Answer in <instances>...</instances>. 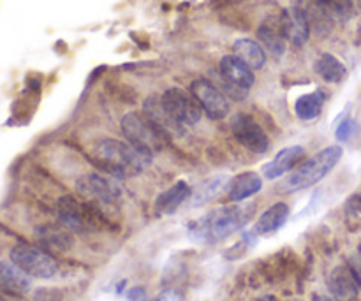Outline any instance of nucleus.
I'll return each instance as SVG.
<instances>
[{"label":"nucleus","mask_w":361,"mask_h":301,"mask_svg":"<svg viewBox=\"0 0 361 301\" xmlns=\"http://www.w3.org/2000/svg\"><path fill=\"white\" fill-rule=\"evenodd\" d=\"M261 189H263V178L254 171L240 173L235 178L229 180L228 185H226L228 197L233 203H242V201L256 196Z\"/></svg>","instance_id":"2eb2a0df"},{"label":"nucleus","mask_w":361,"mask_h":301,"mask_svg":"<svg viewBox=\"0 0 361 301\" xmlns=\"http://www.w3.org/2000/svg\"><path fill=\"white\" fill-rule=\"evenodd\" d=\"M279 21H281L282 34L289 42H293L295 46H303L309 41L310 25L298 6L282 11Z\"/></svg>","instance_id":"f8f14e48"},{"label":"nucleus","mask_w":361,"mask_h":301,"mask_svg":"<svg viewBox=\"0 0 361 301\" xmlns=\"http://www.w3.org/2000/svg\"><path fill=\"white\" fill-rule=\"evenodd\" d=\"M298 7L302 9V13L305 14L307 21H309L310 25V30L317 32L319 35H326L328 32L331 30L334 20H331V18L328 16L326 11L317 4V0H300Z\"/></svg>","instance_id":"aec40b11"},{"label":"nucleus","mask_w":361,"mask_h":301,"mask_svg":"<svg viewBox=\"0 0 361 301\" xmlns=\"http://www.w3.org/2000/svg\"><path fill=\"white\" fill-rule=\"evenodd\" d=\"M152 301H183V298L178 295V293L173 291V289H168V291H162L161 295L155 296Z\"/></svg>","instance_id":"bb28decb"},{"label":"nucleus","mask_w":361,"mask_h":301,"mask_svg":"<svg viewBox=\"0 0 361 301\" xmlns=\"http://www.w3.org/2000/svg\"><path fill=\"white\" fill-rule=\"evenodd\" d=\"M76 190L83 197V201H87L97 211L113 210L120 201V190L97 173L78 178Z\"/></svg>","instance_id":"6e6552de"},{"label":"nucleus","mask_w":361,"mask_h":301,"mask_svg":"<svg viewBox=\"0 0 361 301\" xmlns=\"http://www.w3.org/2000/svg\"><path fill=\"white\" fill-rule=\"evenodd\" d=\"M356 130H358V125H356L355 120L345 118L344 122H341V125L337 127V130H335V137H337L341 143H345V141H349L355 136Z\"/></svg>","instance_id":"a878e982"},{"label":"nucleus","mask_w":361,"mask_h":301,"mask_svg":"<svg viewBox=\"0 0 361 301\" xmlns=\"http://www.w3.org/2000/svg\"><path fill=\"white\" fill-rule=\"evenodd\" d=\"M192 196V189L187 182H176L168 190L161 194L155 201V210L161 215H173L189 197Z\"/></svg>","instance_id":"f3484780"},{"label":"nucleus","mask_w":361,"mask_h":301,"mask_svg":"<svg viewBox=\"0 0 361 301\" xmlns=\"http://www.w3.org/2000/svg\"><path fill=\"white\" fill-rule=\"evenodd\" d=\"M161 106L178 129L196 125L201 120V113H203L192 94H187L185 90L176 87L168 88L161 95Z\"/></svg>","instance_id":"423d86ee"},{"label":"nucleus","mask_w":361,"mask_h":301,"mask_svg":"<svg viewBox=\"0 0 361 301\" xmlns=\"http://www.w3.org/2000/svg\"><path fill=\"white\" fill-rule=\"evenodd\" d=\"M256 301H277V298H275V296H261V298H257Z\"/></svg>","instance_id":"c756f323"},{"label":"nucleus","mask_w":361,"mask_h":301,"mask_svg":"<svg viewBox=\"0 0 361 301\" xmlns=\"http://www.w3.org/2000/svg\"><path fill=\"white\" fill-rule=\"evenodd\" d=\"M120 129L127 143L134 145L148 155L161 152L168 141V133L145 113H127L120 122Z\"/></svg>","instance_id":"20e7f679"},{"label":"nucleus","mask_w":361,"mask_h":301,"mask_svg":"<svg viewBox=\"0 0 361 301\" xmlns=\"http://www.w3.org/2000/svg\"><path fill=\"white\" fill-rule=\"evenodd\" d=\"M316 73L323 78L328 83H341L342 80L348 74V69H345L344 63L337 59V56L330 55V53H324L319 59L316 60Z\"/></svg>","instance_id":"5701e85b"},{"label":"nucleus","mask_w":361,"mask_h":301,"mask_svg":"<svg viewBox=\"0 0 361 301\" xmlns=\"http://www.w3.org/2000/svg\"><path fill=\"white\" fill-rule=\"evenodd\" d=\"M41 238L44 240L46 243H49V245L53 247H67L69 245V235L63 231H60V229H56V231H53V229H44V231L41 233Z\"/></svg>","instance_id":"393cba45"},{"label":"nucleus","mask_w":361,"mask_h":301,"mask_svg":"<svg viewBox=\"0 0 361 301\" xmlns=\"http://www.w3.org/2000/svg\"><path fill=\"white\" fill-rule=\"evenodd\" d=\"M321 7L328 13L331 20L345 21L353 16V0H317Z\"/></svg>","instance_id":"b1692460"},{"label":"nucleus","mask_w":361,"mask_h":301,"mask_svg":"<svg viewBox=\"0 0 361 301\" xmlns=\"http://www.w3.org/2000/svg\"><path fill=\"white\" fill-rule=\"evenodd\" d=\"M360 256H361V254H360Z\"/></svg>","instance_id":"2f4dec72"},{"label":"nucleus","mask_w":361,"mask_h":301,"mask_svg":"<svg viewBox=\"0 0 361 301\" xmlns=\"http://www.w3.org/2000/svg\"><path fill=\"white\" fill-rule=\"evenodd\" d=\"M0 301H27L18 295H9V293L0 291Z\"/></svg>","instance_id":"cd10ccee"},{"label":"nucleus","mask_w":361,"mask_h":301,"mask_svg":"<svg viewBox=\"0 0 361 301\" xmlns=\"http://www.w3.org/2000/svg\"><path fill=\"white\" fill-rule=\"evenodd\" d=\"M342 150L341 145H331V147L324 148V150L317 152L316 155H312L310 159H307L291 176L284 182V192H300V190H305L309 187H314L316 183H319L324 176H328V173L338 164V161L342 159Z\"/></svg>","instance_id":"7ed1b4c3"},{"label":"nucleus","mask_w":361,"mask_h":301,"mask_svg":"<svg viewBox=\"0 0 361 301\" xmlns=\"http://www.w3.org/2000/svg\"><path fill=\"white\" fill-rule=\"evenodd\" d=\"M11 263L16 264L20 270H23L28 277L42 278L48 281L53 278L59 271L56 261L41 247L30 245V243H18L9 252Z\"/></svg>","instance_id":"39448f33"},{"label":"nucleus","mask_w":361,"mask_h":301,"mask_svg":"<svg viewBox=\"0 0 361 301\" xmlns=\"http://www.w3.org/2000/svg\"><path fill=\"white\" fill-rule=\"evenodd\" d=\"M99 211L94 207L73 196L60 197L56 203V217H59L60 224L67 229V231L76 233H87L95 228L97 222Z\"/></svg>","instance_id":"1a4fd4ad"},{"label":"nucleus","mask_w":361,"mask_h":301,"mask_svg":"<svg viewBox=\"0 0 361 301\" xmlns=\"http://www.w3.org/2000/svg\"><path fill=\"white\" fill-rule=\"evenodd\" d=\"M289 215V207L286 203H275L274 207L268 208L259 219H257L256 226H254V233L261 236H268L277 233L279 229L284 228V224L288 222Z\"/></svg>","instance_id":"a211bd4d"},{"label":"nucleus","mask_w":361,"mask_h":301,"mask_svg":"<svg viewBox=\"0 0 361 301\" xmlns=\"http://www.w3.org/2000/svg\"><path fill=\"white\" fill-rule=\"evenodd\" d=\"M303 157H305V148L300 147V145L282 148L268 164L263 166V176L267 180L281 178L286 173L293 171V168H295Z\"/></svg>","instance_id":"4468645a"},{"label":"nucleus","mask_w":361,"mask_h":301,"mask_svg":"<svg viewBox=\"0 0 361 301\" xmlns=\"http://www.w3.org/2000/svg\"><path fill=\"white\" fill-rule=\"evenodd\" d=\"M190 94L196 97L197 104L201 106L204 113L212 120H222L229 115L231 106H229L228 95L207 78H197L190 85Z\"/></svg>","instance_id":"9d476101"},{"label":"nucleus","mask_w":361,"mask_h":301,"mask_svg":"<svg viewBox=\"0 0 361 301\" xmlns=\"http://www.w3.org/2000/svg\"><path fill=\"white\" fill-rule=\"evenodd\" d=\"M324 99L326 95L321 90L310 92V94L302 95V97L296 99L295 102V113L300 120L303 122H310V120H316L321 115L324 108Z\"/></svg>","instance_id":"4be33fe9"},{"label":"nucleus","mask_w":361,"mask_h":301,"mask_svg":"<svg viewBox=\"0 0 361 301\" xmlns=\"http://www.w3.org/2000/svg\"><path fill=\"white\" fill-rule=\"evenodd\" d=\"M328 289L335 300L353 301L358 296L360 282L349 264H341V266L334 268L328 277Z\"/></svg>","instance_id":"ddd939ff"},{"label":"nucleus","mask_w":361,"mask_h":301,"mask_svg":"<svg viewBox=\"0 0 361 301\" xmlns=\"http://www.w3.org/2000/svg\"><path fill=\"white\" fill-rule=\"evenodd\" d=\"M233 136L238 140L242 147L254 154H267L270 150V137L263 130V127L247 113H236L231 120Z\"/></svg>","instance_id":"9b49d317"},{"label":"nucleus","mask_w":361,"mask_h":301,"mask_svg":"<svg viewBox=\"0 0 361 301\" xmlns=\"http://www.w3.org/2000/svg\"><path fill=\"white\" fill-rule=\"evenodd\" d=\"M221 90L228 97L235 99V101H242L252 88L256 78H254L252 69L242 59H238L236 55H226L221 60Z\"/></svg>","instance_id":"0eeeda50"},{"label":"nucleus","mask_w":361,"mask_h":301,"mask_svg":"<svg viewBox=\"0 0 361 301\" xmlns=\"http://www.w3.org/2000/svg\"><path fill=\"white\" fill-rule=\"evenodd\" d=\"M233 49H235V55L242 59L252 70L261 69L267 63L264 48L259 42L252 41V39H238L235 46H233Z\"/></svg>","instance_id":"412c9836"},{"label":"nucleus","mask_w":361,"mask_h":301,"mask_svg":"<svg viewBox=\"0 0 361 301\" xmlns=\"http://www.w3.org/2000/svg\"><path fill=\"white\" fill-rule=\"evenodd\" d=\"M152 157L134 145L118 140H101L92 148V159L102 171L118 178L141 175L150 166Z\"/></svg>","instance_id":"f03ea898"},{"label":"nucleus","mask_w":361,"mask_h":301,"mask_svg":"<svg viewBox=\"0 0 361 301\" xmlns=\"http://www.w3.org/2000/svg\"><path fill=\"white\" fill-rule=\"evenodd\" d=\"M312 301H334V300L328 298V296H323V295H314Z\"/></svg>","instance_id":"c85d7f7f"},{"label":"nucleus","mask_w":361,"mask_h":301,"mask_svg":"<svg viewBox=\"0 0 361 301\" xmlns=\"http://www.w3.org/2000/svg\"><path fill=\"white\" fill-rule=\"evenodd\" d=\"M257 37H259L261 46H263L264 49H268L275 59H281V56L284 55L286 41H288V39L282 34L281 21H277V23H270V21H268V23L261 25L259 30H257Z\"/></svg>","instance_id":"6ab92c4d"},{"label":"nucleus","mask_w":361,"mask_h":301,"mask_svg":"<svg viewBox=\"0 0 361 301\" xmlns=\"http://www.w3.org/2000/svg\"><path fill=\"white\" fill-rule=\"evenodd\" d=\"M30 278L14 263L0 261V291L18 296L27 295L32 288Z\"/></svg>","instance_id":"dca6fc26"},{"label":"nucleus","mask_w":361,"mask_h":301,"mask_svg":"<svg viewBox=\"0 0 361 301\" xmlns=\"http://www.w3.org/2000/svg\"><path fill=\"white\" fill-rule=\"evenodd\" d=\"M291 301H298V300H291Z\"/></svg>","instance_id":"7c9ffc66"},{"label":"nucleus","mask_w":361,"mask_h":301,"mask_svg":"<svg viewBox=\"0 0 361 301\" xmlns=\"http://www.w3.org/2000/svg\"><path fill=\"white\" fill-rule=\"evenodd\" d=\"M256 204H231L212 210L210 214L201 217L200 221L189 226V236L194 242L217 243L229 238L236 231L245 228L252 219Z\"/></svg>","instance_id":"f257e3e1"}]
</instances>
